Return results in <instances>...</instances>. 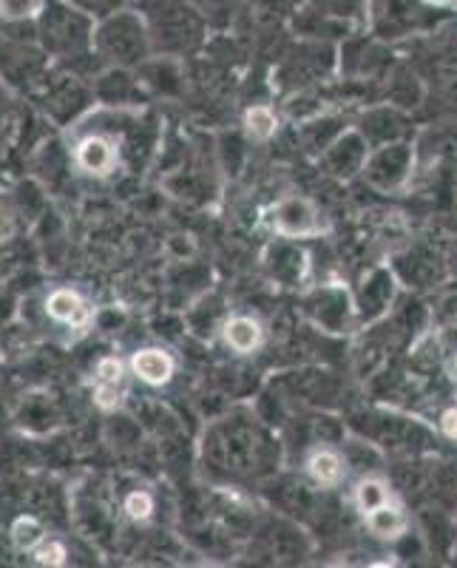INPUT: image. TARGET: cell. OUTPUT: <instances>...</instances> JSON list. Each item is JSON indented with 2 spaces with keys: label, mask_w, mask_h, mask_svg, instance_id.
<instances>
[{
  "label": "cell",
  "mask_w": 457,
  "mask_h": 568,
  "mask_svg": "<svg viewBox=\"0 0 457 568\" xmlns=\"http://www.w3.org/2000/svg\"><path fill=\"white\" fill-rule=\"evenodd\" d=\"M89 12L71 7L69 0H45V7L38 14V34L45 49L69 52L85 43L89 38Z\"/></svg>",
  "instance_id": "1"
},
{
  "label": "cell",
  "mask_w": 457,
  "mask_h": 568,
  "mask_svg": "<svg viewBox=\"0 0 457 568\" xmlns=\"http://www.w3.org/2000/svg\"><path fill=\"white\" fill-rule=\"evenodd\" d=\"M74 160H78L80 171H85V174L105 176L109 171H114L116 149L111 145L109 140H105V136H100V134L85 136L78 149H74Z\"/></svg>",
  "instance_id": "2"
},
{
  "label": "cell",
  "mask_w": 457,
  "mask_h": 568,
  "mask_svg": "<svg viewBox=\"0 0 457 568\" xmlns=\"http://www.w3.org/2000/svg\"><path fill=\"white\" fill-rule=\"evenodd\" d=\"M45 313H49L54 322L65 324V327H85L91 318L89 304H85L74 291H54L52 296L45 298Z\"/></svg>",
  "instance_id": "3"
},
{
  "label": "cell",
  "mask_w": 457,
  "mask_h": 568,
  "mask_svg": "<svg viewBox=\"0 0 457 568\" xmlns=\"http://www.w3.org/2000/svg\"><path fill=\"white\" fill-rule=\"evenodd\" d=\"M131 369L140 375L142 382L151 384V387H162L174 375V358L162 353V349H142V353H136L131 358Z\"/></svg>",
  "instance_id": "4"
},
{
  "label": "cell",
  "mask_w": 457,
  "mask_h": 568,
  "mask_svg": "<svg viewBox=\"0 0 457 568\" xmlns=\"http://www.w3.org/2000/svg\"><path fill=\"white\" fill-rule=\"evenodd\" d=\"M276 227L291 236H302V233L316 231V211L304 200H287L278 205L276 213Z\"/></svg>",
  "instance_id": "5"
},
{
  "label": "cell",
  "mask_w": 457,
  "mask_h": 568,
  "mask_svg": "<svg viewBox=\"0 0 457 568\" xmlns=\"http://www.w3.org/2000/svg\"><path fill=\"white\" fill-rule=\"evenodd\" d=\"M120 384H123V364L116 358H105L98 367V389H94V398L103 409L116 407L120 400Z\"/></svg>",
  "instance_id": "6"
},
{
  "label": "cell",
  "mask_w": 457,
  "mask_h": 568,
  "mask_svg": "<svg viewBox=\"0 0 457 568\" xmlns=\"http://www.w3.org/2000/svg\"><path fill=\"white\" fill-rule=\"evenodd\" d=\"M225 342L227 347H233L236 353H253V349L258 347V342H262V327H258L253 318L236 316L227 322Z\"/></svg>",
  "instance_id": "7"
},
{
  "label": "cell",
  "mask_w": 457,
  "mask_h": 568,
  "mask_svg": "<svg viewBox=\"0 0 457 568\" xmlns=\"http://www.w3.org/2000/svg\"><path fill=\"white\" fill-rule=\"evenodd\" d=\"M367 524L378 537H398L406 531V515L398 509V506H393L387 500L384 506H378V509L369 511Z\"/></svg>",
  "instance_id": "8"
},
{
  "label": "cell",
  "mask_w": 457,
  "mask_h": 568,
  "mask_svg": "<svg viewBox=\"0 0 457 568\" xmlns=\"http://www.w3.org/2000/svg\"><path fill=\"white\" fill-rule=\"evenodd\" d=\"M309 475H313V480L322 486H333L342 480V458L335 453H329V449H322V453H316L313 458H309L307 464Z\"/></svg>",
  "instance_id": "9"
},
{
  "label": "cell",
  "mask_w": 457,
  "mask_h": 568,
  "mask_svg": "<svg viewBox=\"0 0 457 568\" xmlns=\"http://www.w3.org/2000/svg\"><path fill=\"white\" fill-rule=\"evenodd\" d=\"M355 500H358V509L364 511V515H369L373 509L387 504L389 491L380 480H360L358 489H355Z\"/></svg>",
  "instance_id": "10"
},
{
  "label": "cell",
  "mask_w": 457,
  "mask_h": 568,
  "mask_svg": "<svg viewBox=\"0 0 457 568\" xmlns=\"http://www.w3.org/2000/svg\"><path fill=\"white\" fill-rule=\"evenodd\" d=\"M245 123L247 131L253 136H258V140H267V136L276 134V116H273V111L267 105H256V109L247 111Z\"/></svg>",
  "instance_id": "11"
},
{
  "label": "cell",
  "mask_w": 457,
  "mask_h": 568,
  "mask_svg": "<svg viewBox=\"0 0 457 568\" xmlns=\"http://www.w3.org/2000/svg\"><path fill=\"white\" fill-rule=\"evenodd\" d=\"M12 540L20 551H27L43 540V529H40L38 520H32V517H20L18 524L12 526Z\"/></svg>",
  "instance_id": "12"
},
{
  "label": "cell",
  "mask_w": 457,
  "mask_h": 568,
  "mask_svg": "<svg viewBox=\"0 0 457 568\" xmlns=\"http://www.w3.org/2000/svg\"><path fill=\"white\" fill-rule=\"evenodd\" d=\"M45 0H0V18L3 20H27L40 14Z\"/></svg>",
  "instance_id": "13"
},
{
  "label": "cell",
  "mask_w": 457,
  "mask_h": 568,
  "mask_svg": "<svg viewBox=\"0 0 457 568\" xmlns=\"http://www.w3.org/2000/svg\"><path fill=\"white\" fill-rule=\"evenodd\" d=\"M125 511H129L134 520H145V517H151V511H154V497H151L149 491H131V495L125 497Z\"/></svg>",
  "instance_id": "14"
},
{
  "label": "cell",
  "mask_w": 457,
  "mask_h": 568,
  "mask_svg": "<svg viewBox=\"0 0 457 568\" xmlns=\"http://www.w3.org/2000/svg\"><path fill=\"white\" fill-rule=\"evenodd\" d=\"M38 560L43 562V566H63L65 562V549L60 546V542H45V546H40L38 549Z\"/></svg>",
  "instance_id": "15"
},
{
  "label": "cell",
  "mask_w": 457,
  "mask_h": 568,
  "mask_svg": "<svg viewBox=\"0 0 457 568\" xmlns=\"http://www.w3.org/2000/svg\"><path fill=\"white\" fill-rule=\"evenodd\" d=\"M440 429H444L446 438L457 440V407L446 409V413L440 415Z\"/></svg>",
  "instance_id": "16"
},
{
  "label": "cell",
  "mask_w": 457,
  "mask_h": 568,
  "mask_svg": "<svg viewBox=\"0 0 457 568\" xmlns=\"http://www.w3.org/2000/svg\"><path fill=\"white\" fill-rule=\"evenodd\" d=\"M71 7L83 9V12H103V9H109L114 0H69Z\"/></svg>",
  "instance_id": "17"
},
{
  "label": "cell",
  "mask_w": 457,
  "mask_h": 568,
  "mask_svg": "<svg viewBox=\"0 0 457 568\" xmlns=\"http://www.w3.org/2000/svg\"><path fill=\"white\" fill-rule=\"evenodd\" d=\"M12 216H9V211L3 205H0V240H7L9 233H12Z\"/></svg>",
  "instance_id": "18"
}]
</instances>
